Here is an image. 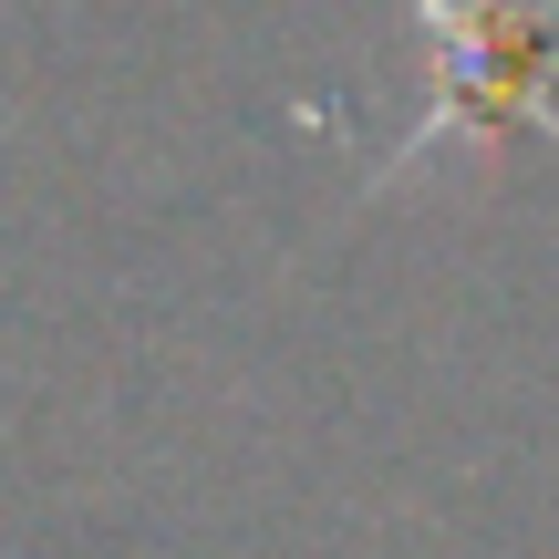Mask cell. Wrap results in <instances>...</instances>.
Instances as JSON below:
<instances>
[{"mask_svg": "<svg viewBox=\"0 0 559 559\" xmlns=\"http://www.w3.org/2000/svg\"><path fill=\"white\" fill-rule=\"evenodd\" d=\"M404 21L436 52V104L404 124V145L373 166V187H394L445 135L498 145V124H539L559 145V11H519V0H404Z\"/></svg>", "mask_w": 559, "mask_h": 559, "instance_id": "6da1fadb", "label": "cell"}]
</instances>
